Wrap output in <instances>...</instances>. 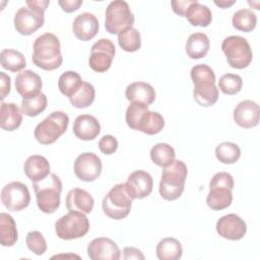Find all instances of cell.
<instances>
[{"mask_svg": "<svg viewBox=\"0 0 260 260\" xmlns=\"http://www.w3.org/2000/svg\"><path fill=\"white\" fill-rule=\"evenodd\" d=\"M18 239L13 217L5 212L0 213V243L4 247L13 246Z\"/></svg>", "mask_w": 260, "mask_h": 260, "instance_id": "cell-29", "label": "cell"}, {"mask_svg": "<svg viewBox=\"0 0 260 260\" xmlns=\"http://www.w3.org/2000/svg\"><path fill=\"white\" fill-rule=\"evenodd\" d=\"M95 98V90L91 83L83 81L78 91L69 98L70 104L77 109H84L89 107Z\"/></svg>", "mask_w": 260, "mask_h": 260, "instance_id": "cell-36", "label": "cell"}, {"mask_svg": "<svg viewBox=\"0 0 260 260\" xmlns=\"http://www.w3.org/2000/svg\"><path fill=\"white\" fill-rule=\"evenodd\" d=\"M105 27L109 34L119 35L134 24L135 17L124 0L112 1L106 8Z\"/></svg>", "mask_w": 260, "mask_h": 260, "instance_id": "cell-6", "label": "cell"}, {"mask_svg": "<svg viewBox=\"0 0 260 260\" xmlns=\"http://www.w3.org/2000/svg\"><path fill=\"white\" fill-rule=\"evenodd\" d=\"M94 205L92 196L84 189L73 188L66 196V207L69 211H80L83 213H90Z\"/></svg>", "mask_w": 260, "mask_h": 260, "instance_id": "cell-21", "label": "cell"}, {"mask_svg": "<svg viewBox=\"0 0 260 260\" xmlns=\"http://www.w3.org/2000/svg\"><path fill=\"white\" fill-rule=\"evenodd\" d=\"M82 3H83L82 0H60V1H58V4L61 6L62 10L67 13L77 10L82 5Z\"/></svg>", "mask_w": 260, "mask_h": 260, "instance_id": "cell-46", "label": "cell"}, {"mask_svg": "<svg viewBox=\"0 0 260 260\" xmlns=\"http://www.w3.org/2000/svg\"><path fill=\"white\" fill-rule=\"evenodd\" d=\"M89 231V220L85 213L69 211L55 222V232L62 240H74L82 238Z\"/></svg>", "mask_w": 260, "mask_h": 260, "instance_id": "cell-9", "label": "cell"}, {"mask_svg": "<svg viewBox=\"0 0 260 260\" xmlns=\"http://www.w3.org/2000/svg\"><path fill=\"white\" fill-rule=\"evenodd\" d=\"M73 133L81 140H92L101 132V125L98 119L91 115H79L73 123Z\"/></svg>", "mask_w": 260, "mask_h": 260, "instance_id": "cell-20", "label": "cell"}, {"mask_svg": "<svg viewBox=\"0 0 260 260\" xmlns=\"http://www.w3.org/2000/svg\"><path fill=\"white\" fill-rule=\"evenodd\" d=\"M221 50L229 65L236 69H244L252 62L253 53L248 41L241 36H230L222 41Z\"/></svg>", "mask_w": 260, "mask_h": 260, "instance_id": "cell-8", "label": "cell"}, {"mask_svg": "<svg viewBox=\"0 0 260 260\" xmlns=\"http://www.w3.org/2000/svg\"><path fill=\"white\" fill-rule=\"evenodd\" d=\"M116 54V48L109 39H101L90 49L89 67L95 72H105L110 69Z\"/></svg>", "mask_w": 260, "mask_h": 260, "instance_id": "cell-10", "label": "cell"}, {"mask_svg": "<svg viewBox=\"0 0 260 260\" xmlns=\"http://www.w3.org/2000/svg\"><path fill=\"white\" fill-rule=\"evenodd\" d=\"M48 100L45 93L41 92L37 95L29 98H22L21 102V112L25 116L36 117L47 108Z\"/></svg>", "mask_w": 260, "mask_h": 260, "instance_id": "cell-34", "label": "cell"}, {"mask_svg": "<svg viewBox=\"0 0 260 260\" xmlns=\"http://www.w3.org/2000/svg\"><path fill=\"white\" fill-rule=\"evenodd\" d=\"M233 193L228 188H209L206 203L212 210H222L231 205Z\"/></svg>", "mask_w": 260, "mask_h": 260, "instance_id": "cell-30", "label": "cell"}, {"mask_svg": "<svg viewBox=\"0 0 260 260\" xmlns=\"http://www.w3.org/2000/svg\"><path fill=\"white\" fill-rule=\"evenodd\" d=\"M176 157L175 149L168 143H156L150 149V158L158 167L170 166Z\"/></svg>", "mask_w": 260, "mask_h": 260, "instance_id": "cell-33", "label": "cell"}, {"mask_svg": "<svg viewBox=\"0 0 260 260\" xmlns=\"http://www.w3.org/2000/svg\"><path fill=\"white\" fill-rule=\"evenodd\" d=\"M43 86L42 79L32 70H24L15 78V89L22 98H29L41 93Z\"/></svg>", "mask_w": 260, "mask_h": 260, "instance_id": "cell-19", "label": "cell"}, {"mask_svg": "<svg viewBox=\"0 0 260 260\" xmlns=\"http://www.w3.org/2000/svg\"><path fill=\"white\" fill-rule=\"evenodd\" d=\"M234 186L235 183L233 176L225 172L216 173L209 183V188H228L233 190Z\"/></svg>", "mask_w": 260, "mask_h": 260, "instance_id": "cell-42", "label": "cell"}, {"mask_svg": "<svg viewBox=\"0 0 260 260\" xmlns=\"http://www.w3.org/2000/svg\"><path fill=\"white\" fill-rule=\"evenodd\" d=\"M232 23L233 26L238 30L249 32L255 28L257 16L250 9H240L234 13Z\"/></svg>", "mask_w": 260, "mask_h": 260, "instance_id": "cell-35", "label": "cell"}, {"mask_svg": "<svg viewBox=\"0 0 260 260\" xmlns=\"http://www.w3.org/2000/svg\"><path fill=\"white\" fill-rule=\"evenodd\" d=\"M243 86V79L240 75L234 73H225L218 80L219 89L225 94H236L240 92Z\"/></svg>", "mask_w": 260, "mask_h": 260, "instance_id": "cell-39", "label": "cell"}, {"mask_svg": "<svg viewBox=\"0 0 260 260\" xmlns=\"http://www.w3.org/2000/svg\"><path fill=\"white\" fill-rule=\"evenodd\" d=\"M87 255L91 260H118L121 257V251L112 239L101 237L89 242Z\"/></svg>", "mask_w": 260, "mask_h": 260, "instance_id": "cell-15", "label": "cell"}, {"mask_svg": "<svg viewBox=\"0 0 260 260\" xmlns=\"http://www.w3.org/2000/svg\"><path fill=\"white\" fill-rule=\"evenodd\" d=\"M118 43L126 52H136L141 47V37L138 29L131 27L118 35Z\"/></svg>", "mask_w": 260, "mask_h": 260, "instance_id": "cell-38", "label": "cell"}, {"mask_svg": "<svg viewBox=\"0 0 260 260\" xmlns=\"http://www.w3.org/2000/svg\"><path fill=\"white\" fill-rule=\"evenodd\" d=\"M217 234L228 240H241L247 233V224L243 218L235 213L221 216L216 222Z\"/></svg>", "mask_w": 260, "mask_h": 260, "instance_id": "cell-14", "label": "cell"}, {"mask_svg": "<svg viewBox=\"0 0 260 260\" xmlns=\"http://www.w3.org/2000/svg\"><path fill=\"white\" fill-rule=\"evenodd\" d=\"M22 122V112L13 103H1V128L6 131L17 129Z\"/></svg>", "mask_w": 260, "mask_h": 260, "instance_id": "cell-25", "label": "cell"}, {"mask_svg": "<svg viewBox=\"0 0 260 260\" xmlns=\"http://www.w3.org/2000/svg\"><path fill=\"white\" fill-rule=\"evenodd\" d=\"M194 84L193 96L202 107L213 106L218 100V89L215 86V74L206 64H197L191 69Z\"/></svg>", "mask_w": 260, "mask_h": 260, "instance_id": "cell-2", "label": "cell"}, {"mask_svg": "<svg viewBox=\"0 0 260 260\" xmlns=\"http://www.w3.org/2000/svg\"><path fill=\"white\" fill-rule=\"evenodd\" d=\"M182 254L183 248L180 241L172 237L160 240L156 246V257L159 260H178Z\"/></svg>", "mask_w": 260, "mask_h": 260, "instance_id": "cell-28", "label": "cell"}, {"mask_svg": "<svg viewBox=\"0 0 260 260\" xmlns=\"http://www.w3.org/2000/svg\"><path fill=\"white\" fill-rule=\"evenodd\" d=\"M25 3L28 8H31V9H35V10L45 13L47 7L50 4V1H48V0H27V1H25Z\"/></svg>", "mask_w": 260, "mask_h": 260, "instance_id": "cell-48", "label": "cell"}, {"mask_svg": "<svg viewBox=\"0 0 260 260\" xmlns=\"http://www.w3.org/2000/svg\"><path fill=\"white\" fill-rule=\"evenodd\" d=\"M69 124V117L62 111L52 112L35 129V138L41 144H52L65 133Z\"/></svg>", "mask_w": 260, "mask_h": 260, "instance_id": "cell-7", "label": "cell"}, {"mask_svg": "<svg viewBox=\"0 0 260 260\" xmlns=\"http://www.w3.org/2000/svg\"><path fill=\"white\" fill-rule=\"evenodd\" d=\"M185 17L194 26L206 27L212 20V13L206 5L200 4L198 1L194 0L193 3L188 7Z\"/></svg>", "mask_w": 260, "mask_h": 260, "instance_id": "cell-26", "label": "cell"}, {"mask_svg": "<svg viewBox=\"0 0 260 260\" xmlns=\"http://www.w3.org/2000/svg\"><path fill=\"white\" fill-rule=\"evenodd\" d=\"M1 201L8 210L20 211L26 208L30 202L28 188L21 182H11L3 187Z\"/></svg>", "mask_w": 260, "mask_h": 260, "instance_id": "cell-11", "label": "cell"}, {"mask_svg": "<svg viewBox=\"0 0 260 260\" xmlns=\"http://www.w3.org/2000/svg\"><path fill=\"white\" fill-rule=\"evenodd\" d=\"M72 30L78 40L89 41L99 31V20L92 13L83 12L74 18Z\"/></svg>", "mask_w": 260, "mask_h": 260, "instance_id": "cell-18", "label": "cell"}, {"mask_svg": "<svg viewBox=\"0 0 260 260\" xmlns=\"http://www.w3.org/2000/svg\"><path fill=\"white\" fill-rule=\"evenodd\" d=\"M37 204L44 213H53L60 206L62 182L55 174H50L44 180L34 182Z\"/></svg>", "mask_w": 260, "mask_h": 260, "instance_id": "cell-4", "label": "cell"}, {"mask_svg": "<svg viewBox=\"0 0 260 260\" xmlns=\"http://www.w3.org/2000/svg\"><path fill=\"white\" fill-rule=\"evenodd\" d=\"M125 96L131 103H139L148 106L155 100V90L149 83L137 81L130 83L126 87Z\"/></svg>", "mask_w": 260, "mask_h": 260, "instance_id": "cell-22", "label": "cell"}, {"mask_svg": "<svg viewBox=\"0 0 260 260\" xmlns=\"http://www.w3.org/2000/svg\"><path fill=\"white\" fill-rule=\"evenodd\" d=\"M235 3H236V0H219V1L215 0L214 1V4L219 6L220 8H228L232 5H234Z\"/></svg>", "mask_w": 260, "mask_h": 260, "instance_id": "cell-49", "label": "cell"}, {"mask_svg": "<svg viewBox=\"0 0 260 260\" xmlns=\"http://www.w3.org/2000/svg\"><path fill=\"white\" fill-rule=\"evenodd\" d=\"M83 80L81 76L75 71H65L62 73L58 80V87L62 94L71 98L81 87Z\"/></svg>", "mask_w": 260, "mask_h": 260, "instance_id": "cell-31", "label": "cell"}, {"mask_svg": "<svg viewBox=\"0 0 260 260\" xmlns=\"http://www.w3.org/2000/svg\"><path fill=\"white\" fill-rule=\"evenodd\" d=\"M11 79L5 72H0V89H1V101H3L6 95L10 92Z\"/></svg>", "mask_w": 260, "mask_h": 260, "instance_id": "cell-45", "label": "cell"}, {"mask_svg": "<svg viewBox=\"0 0 260 260\" xmlns=\"http://www.w3.org/2000/svg\"><path fill=\"white\" fill-rule=\"evenodd\" d=\"M215 156L220 162L232 165L240 158L241 149L234 142H221L215 148Z\"/></svg>", "mask_w": 260, "mask_h": 260, "instance_id": "cell-37", "label": "cell"}, {"mask_svg": "<svg viewBox=\"0 0 260 260\" xmlns=\"http://www.w3.org/2000/svg\"><path fill=\"white\" fill-rule=\"evenodd\" d=\"M187 174V166L180 159H175L170 166L165 167L158 187L160 196L170 201L181 197L185 188Z\"/></svg>", "mask_w": 260, "mask_h": 260, "instance_id": "cell-3", "label": "cell"}, {"mask_svg": "<svg viewBox=\"0 0 260 260\" xmlns=\"http://www.w3.org/2000/svg\"><path fill=\"white\" fill-rule=\"evenodd\" d=\"M126 186L133 199H142L151 193L153 180L150 174L146 171L137 170L129 175Z\"/></svg>", "mask_w": 260, "mask_h": 260, "instance_id": "cell-16", "label": "cell"}, {"mask_svg": "<svg viewBox=\"0 0 260 260\" xmlns=\"http://www.w3.org/2000/svg\"><path fill=\"white\" fill-rule=\"evenodd\" d=\"M148 110V106L139 104V103H131L129 107L127 108L125 119L127 125L133 129L136 130L137 124L141 118V116L144 114L145 111Z\"/></svg>", "mask_w": 260, "mask_h": 260, "instance_id": "cell-41", "label": "cell"}, {"mask_svg": "<svg viewBox=\"0 0 260 260\" xmlns=\"http://www.w3.org/2000/svg\"><path fill=\"white\" fill-rule=\"evenodd\" d=\"M210 48L208 37L203 32H194L186 42V53L191 59H201L206 56Z\"/></svg>", "mask_w": 260, "mask_h": 260, "instance_id": "cell-24", "label": "cell"}, {"mask_svg": "<svg viewBox=\"0 0 260 260\" xmlns=\"http://www.w3.org/2000/svg\"><path fill=\"white\" fill-rule=\"evenodd\" d=\"M1 66L11 72H19L25 66V58L22 53L13 49H4L0 54Z\"/></svg>", "mask_w": 260, "mask_h": 260, "instance_id": "cell-32", "label": "cell"}, {"mask_svg": "<svg viewBox=\"0 0 260 260\" xmlns=\"http://www.w3.org/2000/svg\"><path fill=\"white\" fill-rule=\"evenodd\" d=\"M123 258L125 260L128 259H136V260H144V255L142 254V252L134 247H126L123 250Z\"/></svg>", "mask_w": 260, "mask_h": 260, "instance_id": "cell-47", "label": "cell"}, {"mask_svg": "<svg viewBox=\"0 0 260 260\" xmlns=\"http://www.w3.org/2000/svg\"><path fill=\"white\" fill-rule=\"evenodd\" d=\"M25 243L28 250H30L36 255L41 256L47 251L46 240L44 236L38 231H32L27 233L25 238Z\"/></svg>", "mask_w": 260, "mask_h": 260, "instance_id": "cell-40", "label": "cell"}, {"mask_svg": "<svg viewBox=\"0 0 260 260\" xmlns=\"http://www.w3.org/2000/svg\"><path fill=\"white\" fill-rule=\"evenodd\" d=\"M133 198L127 190L126 183L115 185L104 197L102 207L105 214L113 219L125 218L131 209Z\"/></svg>", "mask_w": 260, "mask_h": 260, "instance_id": "cell-5", "label": "cell"}, {"mask_svg": "<svg viewBox=\"0 0 260 260\" xmlns=\"http://www.w3.org/2000/svg\"><path fill=\"white\" fill-rule=\"evenodd\" d=\"M194 0H184V1H172L171 2V5H172V8H173V11L180 15V16H185L187 10H188V7L193 3Z\"/></svg>", "mask_w": 260, "mask_h": 260, "instance_id": "cell-44", "label": "cell"}, {"mask_svg": "<svg viewBox=\"0 0 260 260\" xmlns=\"http://www.w3.org/2000/svg\"><path fill=\"white\" fill-rule=\"evenodd\" d=\"M14 27L22 36H29L43 26L45 22L44 13L38 10L20 7L14 16Z\"/></svg>", "mask_w": 260, "mask_h": 260, "instance_id": "cell-13", "label": "cell"}, {"mask_svg": "<svg viewBox=\"0 0 260 260\" xmlns=\"http://www.w3.org/2000/svg\"><path fill=\"white\" fill-rule=\"evenodd\" d=\"M23 170L26 177L32 183L39 182L50 175V164L45 156L34 154L26 158Z\"/></svg>", "mask_w": 260, "mask_h": 260, "instance_id": "cell-23", "label": "cell"}, {"mask_svg": "<svg viewBox=\"0 0 260 260\" xmlns=\"http://www.w3.org/2000/svg\"><path fill=\"white\" fill-rule=\"evenodd\" d=\"M99 148L105 154H112L118 148V141L113 135H104L99 141Z\"/></svg>", "mask_w": 260, "mask_h": 260, "instance_id": "cell-43", "label": "cell"}, {"mask_svg": "<svg viewBox=\"0 0 260 260\" xmlns=\"http://www.w3.org/2000/svg\"><path fill=\"white\" fill-rule=\"evenodd\" d=\"M165 126L164 117L157 112H151L149 110L145 111L141 116L136 130L148 135H154L159 133Z\"/></svg>", "mask_w": 260, "mask_h": 260, "instance_id": "cell-27", "label": "cell"}, {"mask_svg": "<svg viewBox=\"0 0 260 260\" xmlns=\"http://www.w3.org/2000/svg\"><path fill=\"white\" fill-rule=\"evenodd\" d=\"M234 120L242 128H253L259 123L260 110L257 103L246 100L239 103L234 109Z\"/></svg>", "mask_w": 260, "mask_h": 260, "instance_id": "cell-17", "label": "cell"}, {"mask_svg": "<svg viewBox=\"0 0 260 260\" xmlns=\"http://www.w3.org/2000/svg\"><path fill=\"white\" fill-rule=\"evenodd\" d=\"M34 64L44 70H55L63 62L59 39L51 32L38 37L32 46Z\"/></svg>", "mask_w": 260, "mask_h": 260, "instance_id": "cell-1", "label": "cell"}, {"mask_svg": "<svg viewBox=\"0 0 260 260\" xmlns=\"http://www.w3.org/2000/svg\"><path fill=\"white\" fill-rule=\"evenodd\" d=\"M102 160L93 152H83L74 161V174L83 182L96 180L102 173Z\"/></svg>", "mask_w": 260, "mask_h": 260, "instance_id": "cell-12", "label": "cell"}]
</instances>
